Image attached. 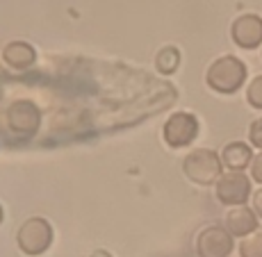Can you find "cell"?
I'll use <instances>...</instances> for the list:
<instances>
[{
    "label": "cell",
    "instance_id": "6da1fadb",
    "mask_svg": "<svg viewBox=\"0 0 262 257\" xmlns=\"http://www.w3.org/2000/svg\"><path fill=\"white\" fill-rule=\"evenodd\" d=\"M246 64L235 55H224V57L214 59L205 71V84L216 94H235L244 87L246 82Z\"/></svg>",
    "mask_w": 262,
    "mask_h": 257
},
{
    "label": "cell",
    "instance_id": "7a4b0ae2",
    "mask_svg": "<svg viewBox=\"0 0 262 257\" xmlns=\"http://www.w3.org/2000/svg\"><path fill=\"white\" fill-rule=\"evenodd\" d=\"M183 173L194 184L210 187L219 182V178L224 175V164L212 148H194L183 159Z\"/></svg>",
    "mask_w": 262,
    "mask_h": 257
},
{
    "label": "cell",
    "instance_id": "3957f363",
    "mask_svg": "<svg viewBox=\"0 0 262 257\" xmlns=\"http://www.w3.org/2000/svg\"><path fill=\"white\" fill-rule=\"evenodd\" d=\"M16 244L25 255H43L53 244V225L41 216H32L18 228Z\"/></svg>",
    "mask_w": 262,
    "mask_h": 257
},
{
    "label": "cell",
    "instance_id": "277c9868",
    "mask_svg": "<svg viewBox=\"0 0 262 257\" xmlns=\"http://www.w3.org/2000/svg\"><path fill=\"white\" fill-rule=\"evenodd\" d=\"M214 194H216V200H219L221 205L242 207V205L249 203V196H251L249 175L237 173V171H226V173L219 178V182L214 184Z\"/></svg>",
    "mask_w": 262,
    "mask_h": 257
},
{
    "label": "cell",
    "instance_id": "5b68a950",
    "mask_svg": "<svg viewBox=\"0 0 262 257\" xmlns=\"http://www.w3.org/2000/svg\"><path fill=\"white\" fill-rule=\"evenodd\" d=\"M162 137L171 148H185L191 146L199 137V119L189 112H176L167 119L162 128Z\"/></svg>",
    "mask_w": 262,
    "mask_h": 257
},
{
    "label": "cell",
    "instance_id": "8992f818",
    "mask_svg": "<svg viewBox=\"0 0 262 257\" xmlns=\"http://www.w3.org/2000/svg\"><path fill=\"white\" fill-rule=\"evenodd\" d=\"M235 248L233 237L224 225H208L196 237V255L199 257H228Z\"/></svg>",
    "mask_w": 262,
    "mask_h": 257
},
{
    "label": "cell",
    "instance_id": "52a82bcc",
    "mask_svg": "<svg viewBox=\"0 0 262 257\" xmlns=\"http://www.w3.org/2000/svg\"><path fill=\"white\" fill-rule=\"evenodd\" d=\"M7 125L18 134H34L41 125V112L32 100H14L7 109Z\"/></svg>",
    "mask_w": 262,
    "mask_h": 257
},
{
    "label": "cell",
    "instance_id": "ba28073f",
    "mask_svg": "<svg viewBox=\"0 0 262 257\" xmlns=\"http://www.w3.org/2000/svg\"><path fill=\"white\" fill-rule=\"evenodd\" d=\"M230 37L244 50H255L262 46V18L258 14H244L230 25Z\"/></svg>",
    "mask_w": 262,
    "mask_h": 257
},
{
    "label": "cell",
    "instance_id": "9c48e42d",
    "mask_svg": "<svg viewBox=\"0 0 262 257\" xmlns=\"http://www.w3.org/2000/svg\"><path fill=\"white\" fill-rule=\"evenodd\" d=\"M258 214L253 212V207H230L224 216V228L230 237H249L253 232H258Z\"/></svg>",
    "mask_w": 262,
    "mask_h": 257
},
{
    "label": "cell",
    "instance_id": "30bf717a",
    "mask_svg": "<svg viewBox=\"0 0 262 257\" xmlns=\"http://www.w3.org/2000/svg\"><path fill=\"white\" fill-rule=\"evenodd\" d=\"M251 162H253V150H251V146L244 144V141H230V144H226L224 150H221V164L228 171L244 173L251 166Z\"/></svg>",
    "mask_w": 262,
    "mask_h": 257
},
{
    "label": "cell",
    "instance_id": "8fae6325",
    "mask_svg": "<svg viewBox=\"0 0 262 257\" xmlns=\"http://www.w3.org/2000/svg\"><path fill=\"white\" fill-rule=\"evenodd\" d=\"M3 59H5V64H7L9 68L25 71V68H30L34 64V59H37V53H34V48L30 46V43H25V41H12V43H7V46H5Z\"/></svg>",
    "mask_w": 262,
    "mask_h": 257
},
{
    "label": "cell",
    "instance_id": "7c38bea8",
    "mask_svg": "<svg viewBox=\"0 0 262 257\" xmlns=\"http://www.w3.org/2000/svg\"><path fill=\"white\" fill-rule=\"evenodd\" d=\"M180 66V50L173 46H164L155 57V68L164 75L176 73V68Z\"/></svg>",
    "mask_w": 262,
    "mask_h": 257
},
{
    "label": "cell",
    "instance_id": "4fadbf2b",
    "mask_svg": "<svg viewBox=\"0 0 262 257\" xmlns=\"http://www.w3.org/2000/svg\"><path fill=\"white\" fill-rule=\"evenodd\" d=\"M239 257H262V232H253L242 239Z\"/></svg>",
    "mask_w": 262,
    "mask_h": 257
},
{
    "label": "cell",
    "instance_id": "5bb4252c",
    "mask_svg": "<svg viewBox=\"0 0 262 257\" xmlns=\"http://www.w3.org/2000/svg\"><path fill=\"white\" fill-rule=\"evenodd\" d=\"M246 103L255 109H262V75H255L246 87Z\"/></svg>",
    "mask_w": 262,
    "mask_h": 257
},
{
    "label": "cell",
    "instance_id": "9a60e30c",
    "mask_svg": "<svg viewBox=\"0 0 262 257\" xmlns=\"http://www.w3.org/2000/svg\"><path fill=\"white\" fill-rule=\"evenodd\" d=\"M249 141H251V146H253V148L262 150V116L255 119L253 123H251V128H249Z\"/></svg>",
    "mask_w": 262,
    "mask_h": 257
},
{
    "label": "cell",
    "instance_id": "2e32d148",
    "mask_svg": "<svg viewBox=\"0 0 262 257\" xmlns=\"http://www.w3.org/2000/svg\"><path fill=\"white\" fill-rule=\"evenodd\" d=\"M249 171H251V180H253V182H258V184H262V150L258 155H253V162H251Z\"/></svg>",
    "mask_w": 262,
    "mask_h": 257
},
{
    "label": "cell",
    "instance_id": "e0dca14e",
    "mask_svg": "<svg viewBox=\"0 0 262 257\" xmlns=\"http://www.w3.org/2000/svg\"><path fill=\"white\" fill-rule=\"evenodd\" d=\"M253 212L258 214V219H262V187L253 194Z\"/></svg>",
    "mask_w": 262,
    "mask_h": 257
},
{
    "label": "cell",
    "instance_id": "ac0fdd59",
    "mask_svg": "<svg viewBox=\"0 0 262 257\" xmlns=\"http://www.w3.org/2000/svg\"><path fill=\"white\" fill-rule=\"evenodd\" d=\"M92 257H112V255H110L107 250H94V255H92Z\"/></svg>",
    "mask_w": 262,
    "mask_h": 257
},
{
    "label": "cell",
    "instance_id": "d6986e66",
    "mask_svg": "<svg viewBox=\"0 0 262 257\" xmlns=\"http://www.w3.org/2000/svg\"><path fill=\"white\" fill-rule=\"evenodd\" d=\"M0 223H3V207H0Z\"/></svg>",
    "mask_w": 262,
    "mask_h": 257
}]
</instances>
